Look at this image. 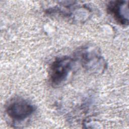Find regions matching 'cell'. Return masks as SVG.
Segmentation results:
<instances>
[{"label": "cell", "mask_w": 129, "mask_h": 129, "mask_svg": "<svg viewBox=\"0 0 129 129\" xmlns=\"http://www.w3.org/2000/svg\"><path fill=\"white\" fill-rule=\"evenodd\" d=\"M90 12L89 7L85 5L64 4L53 9L50 12L59 14L72 21L81 22L88 19Z\"/></svg>", "instance_id": "cell-4"}, {"label": "cell", "mask_w": 129, "mask_h": 129, "mask_svg": "<svg viewBox=\"0 0 129 129\" xmlns=\"http://www.w3.org/2000/svg\"><path fill=\"white\" fill-rule=\"evenodd\" d=\"M107 9L108 12L118 23L122 25H128V1H111L108 5Z\"/></svg>", "instance_id": "cell-5"}, {"label": "cell", "mask_w": 129, "mask_h": 129, "mask_svg": "<svg viewBox=\"0 0 129 129\" xmlns=\"http://www.w3.org/2000/svg\"><path fill=\"white\" fill-rule=\"evenodd\" d=\"M83 67L90 73L99 74L103 73L106 68V62L103 57L94 48L85 47L77 52Z\"/></svg>", "instance_id": "cell-2"}, {"label": "cell", "mask_w": 129, "mask_h": 129, "mask_svg": "<svg viewBox=\"0 0 129 129\" xmlns=\"http://www.w3.org/2000/svg\"><path fill=\"white\" fill-rule=\"evenodd\" d=\"M74 59L68 56L57 57L49 69V80L53 87H58L68 79L74 64Z\"/></svg>", "instance_id": "cell-1"}, {"label": "cell", "mask_w": 129, "mask_h": 129, "mask_svg": "<svg viewBox=\"0 0 129 129\" xmlns=\"http://www.w3.org/2000/svg\"><path fill=\"white\" fill-rule=\"evenodd\" d=\"M35 108L29 101L22 98H15L10 101L6 106V111L13 121H21L35 111Z\"/></svg>", "instance_id": "cell-3"}]
</instances>
